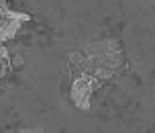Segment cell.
<instances>
[{"mask_svg":"<svg viewBox=\"0 0 155 133\" xmlns=\"http://www.w3.org/2000/svg\"><path fill=\"white\" fill-rule=\"evenodd\" d=\"M100 84H102V80L92 76V74H78V76H74V82H71V88H70L71 102L76 104L78 109L88 111L94 90Z\"/></svg>","mask_w":155,"mask_h":133,"instance_id":"cell-1","label":"cell"},{"mask_svg":"<svg viewBox=\"0 0 155 133\" xmlns=\"http://www.w3.org/2000/svg\"><path fill=\"white\" fill-rule=\"evenodd\" d=\"M12 70V62H10V53L6 47H0V80Z\"/></svg>","mask_w":155,"mask_h":133,"instance_id":"cell-2","label":"cell"},{"mask_svg":"<svg viewBox=\"0 0 155 133\" xmlns=\"http://www.w3.org/2000/svg\"><path fill=\"white\" fill-rule=\"evenodd\" d=\"M0 2H6V0H0Z\"/></svg>","mask_w":155,"mask_h":133,"instance_id":"cell-3","label":"cell"}]
</instances>
